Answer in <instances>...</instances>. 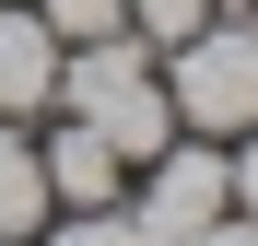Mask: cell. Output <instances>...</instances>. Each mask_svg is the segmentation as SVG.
<instances>
[{"label": "cell", "instance_id": "9c48e42d", "mask_svg": "<svg viewBox=\"0 0 258 246\" xmlns=\"http://www.w3.org/2000/svg\"><path fill=\"white\" fill-rule=\"evenodd\" d=\"M35 12H47L59 47H82V35H117V24H129V0H35Z\"/></svg>", "mask_w": 258, "mask_h": 246}, {"label": "cell", "instance_id": "ba28073f", "mask_svg": "<svg viewBox=\"0 0 258 246\" xmlns=\"http://www.w3.org/2000/svg\"><path fill=\"white\" fill-rule=\"evenodd\" d=\"M223 0H129V35H153V47H176V35H200Z\"/></svg>", "mask_w": 258, "mask_h": 246}, {"label": "cell", "instance_id": "3957f363", "mask_svg": "<svg viewBox=\"0 0 258 246\" xmlns=\"http://www.w3.org/2000/svg\"><path fill=\"white\" fill-rule=\"evenodd\" d=\"M129 211H141V223H153L164 246H188V234H200L211 211H235V176H223V141H200V129H188V141H164V152L141 164V199H129Z\"/></svg>", "mask_w": 258, "mask_h": 246}, {"label": "cell", "instance_id": "6da1fadb", "mask_svg": "<svg viewBox=\"0 0 258 246\" xmlns=\"http://www.w3.org/2000/svg\"><path fill=\"white\" fill-rule=\"evenodd\" d=\"M59 117H82L94 141H117L129 164H153L164 141H176V106H164V47L153 35H82V47H59Z\"/></svg>", "mask_w": 258, "mask_h": 246}, {"label": "cell", "instance_id": "4fadbf2b", "mask_svg": "<svg viewBox=\"0 0 258 246\" xmlns=\"http://www.w3.org/2000/svg\"><path fill=\"white\" fill-rule=\"evenodd\" d=\"M235 12H258V0H235Z\"/></svg>", "mask_w": 258, "mask_h": 246}, {"label": "cell", "instance_id": "7a4b0ae2", "mask_svg": "<svg viewBox=\"0 0 258 246\" xmlns=\"http://www.w3.org/2000/svg\"><path fill=\"white\" fill-rule=\"evenodd\" d=\"M164 106H176V129H200V141L258 129V12H211L200 35H176V47H164Z\"/></svg>", "mask_w": 258, "mask_h": 246}, {"label": "cell", "instance_id": "7c38bea8", "mask_svg": "<svg viewBox=\"0 0 258 246\" xmlns=\"http://www.w3.org/2000/svg\"><path fill=\"white\" fill-rule=\"evenodd\" d=\"M0 246H35V234H0Z\"/></svg>", "mask_w": 258, "mask_h": 246}, {"label": "cell", "instance_id": "5b68a950", "mask_svg": "<svg viewBox=\"0 0 258 246\" xmlns=\"http://www.w3.org/2000/svg\"><path fill=\"white\" fill-rule=\"evenodd\" d=\"M35 152H47V199H59V211H94V199H129V152H117V141H94L82 117H59V129L35 141Z\"/></svg>", "mask_w": 258, "mask_h": 246}, {"label": "cell", "instance_id": "52a82bcc", "mask_svg": "<svg viewBox=\"0 0 258 246\" xmlns=\"http://www.w3.org/2000/svg\"><path fill=\"white\" fill-rule=\"evenodd\" d=\"M35 246H164V234L129 211V199H94V211H47V223H35Z\"/></svg>", "mask_w": 258, "mask_h": 246}, {"label": "cell", "instance_id": "30bf717a", "mask_svg": "<svg viewBox=\"0 0 258 246\" xmlns=\"http://www.w3.org/2000/svg\"><path fill=\"white\" fill-rule=\"evenodd\" d=\"M223 176H235V211H258V129H235V152H223Z\"/></svg>", "mask_w": 258, "mask_h": 246}, {"label": "cell", "instance_id": "277c9868", "mask_svg": "<svg viewBox=\"0 0 258 246\" xmlns=\"http://www.w3.org/2000/svg\"><path fill=\"white\" fill-rule=\"evenodd\" d=\"M59 106V35L35 0H0V117H47Z\"/></svg>", "mask_w": 258, "mask_h": 246}, {"label": "cell", "instance_id": "8fae6325", "mask_svg": "<svg viewBox=\"0 0 258 246\" xmlns=\"http://www.w3.org/2000/svg\"><path fill=\"white\" fill-rule=\"evenodd\" d=\"M188 246H258V211H211V223H200Z\"/></svg>", "mask_w": 258, "mask_h": 246}, {"label": "cell", "instance_id": "8992f818", "mask_svg": "<svg viewBox=\"0 0 258 246\" xmlns=\"http://www.w3.org/2000/svg\"><path fill=\"white\" fill-rule=\"evenodd\" d=\"M59 199H47V152H35L24 117H0V234H35Z\"/></svg>", "mask_w": 258, "mask_h": 246}]
</instances>
